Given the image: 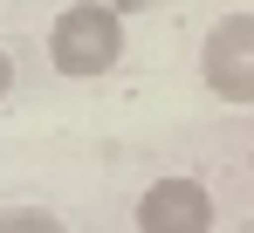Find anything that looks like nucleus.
Returning <instances> with one entry per match:
<instances>
[{"label":"nucleus","mask_w":254,"mask_h":233,"mask_svg":"<svg viewBox=\"0 0 254 233\" xmlns=\"http://www.w3.org/2000/svg\"><path fill=\"white\" fill-rule=\"evenodd\" d=\"M48 62L62 76H110L124 62V14L110 0H69L48 28Z\"/></svg>","instance_id":"1"},{"label":"nucleus","mask_w":254,"mask_h":233,"mask_svg":"<svg viewBox=\"0 0 254 233\" xmlns=\"http://www.w3.org/2000/svg\"><path fill=\"white\" fill-rule=\"evenodd\" d=\"M199 76L220 103H254V14H220L206 28Z\"/></svg>","instance_id":"2"},{"label":"nucleus","mask_w":254,"mask_h":233,"mask_svg":"<svg viewBox=\"0 0 254 233\" xmlns=\"http://www.w3.org/2000/svg\"><path fill=\"white\" fill-rule=\"evenodd\" d=\"M137 233H213V192L206 178H151L137 192Z\"/></svg>","instance_id":"3"},{"label":"nucleus","mask_w":254,"mask_h":233,"mask_svg":"<svg viewBox=\"0 0 254 233\" xmlns=\"http://www.w3.org/2000/svg\"><path fill=\"white\" fill-rule=\"evenodd\" d=\"M0 233H69V220L48 206H0Z\"/></svg>","instance_id":"4"},{"label":"nucleus","mask_w":254,"mask_h":233,"mask_svg":"<svg viewBox=\"0 0 254 233\" xmlns=\"http://www.w3.org/2000/svg\"><path fill=\"white\" fill-rule=\"evenodd\" d=\"M7 89H14V55L0 48V96H7Z\"/></svg>","instance_id":"5"},{"label":"nucleus","mask_w":254,"mask_h":233,"mask_svg":"<svg viewBox=\"0 0 254 233\" xmlns=\"http://www.w3.org/2000/svg\"><path fill=\"white\" fill-rule=\"evenodd\" d=\"M110 7H137V0H110Z\"/></svg>","instance_id":"6"}]
</instances>
